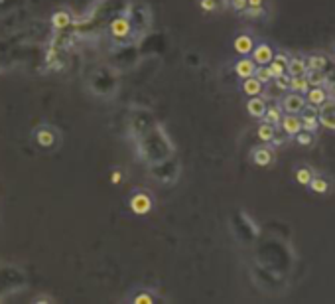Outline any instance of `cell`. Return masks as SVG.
Masks as SVG:
<instances>
[{
    "label": "cell",
    "instance_id": "cell-1",
    "mask_svg": "<svg viewBox=\"0 0 335 304\" xmlns=\"http://www.w3.org/2000/svg\"><path fill=\"white\" fill-rule=\"evenodd\" d=\"M28 289V275L16 265L0 267V298L12 296Z\"/></svg>",
    "mask_w": 335,
    "mask_h": 304
},
{
    "label": "cell",
    "instance_id": "cell-2",
    "mask_svg": "<svg viewBox=\"0 0 335 304\" xmlns=\"http://www.w3.org/2000/svg\"><path fill=\"white\" fill-rule=\"evenodd\" d=\"M24 40L22 38H8L0 40V71L12 67L22 60V51H24Z\"/></svg>",
    "mask_w": 335,
    "mask_h": 304
},
{
    "label": "cell",
    "instance_id": "cell-3",
    "mask_svg": "<svg viewBox=\"0 0 335 304\" xmlns=\"http://www.w3.org/2000/svg\"><path fill=\"white\" fill-rule=\"evenodd\" d=\"M308 105L306 101V95H302V93H296V91H290V93H286L282 99H280V107H282L284 113L288 115H300L304 111V107Z\"/></svg>",
    "mask_w": 335,
    "mask_h": 304
},
{
    "label": "cell",
    "instance_id": "cell-4",
    "mask_svg": "<svg viewBox=\"0 0 335 304\" xmlns=\"http://www.w3.org/2000/svg\"><path fill=\"white\" fill-rule=\"evenodd\" d=\"M302 117H300V121H302V128L304 130H309V132H316L318 127L322 125L320 123V109L316 107V105H306L304 107V111H302Z\"/></svg>",
    "mask_w": 335,
    "mask_h": 304
},
{
    "label": "cell",
    "instance_id": "cell-5",
    "mask_svg": "<svg viewBox=\"0 0 335 304\" xmlns=\"http://www.w3.org/2000/svg\"><path fill=\"white\" fill-rule=\"evenodd\" d=\"M34 139H36V144L41 146V148H53V146H55V142H57V139H59V135L55 132V128L44 125V127L36 128Z\"/></svg>",
    "mask_w": 335,
    "mask_h": 304
},
{
    "label": "cell",
    "instance_id": "cell-6",
    "mask_svg": "<svg viewBox=\"0 0 335 304\" xmlns=\"http://www.w3.org/2000/svg\"><path fill=\"white\" fill-rule=\"evenodd\" d=\"M130 210L136 214V216H146L150 210H152V198L144 192H138L130 198Z\"/></svg>",
    "mask_w": 335,
    "mask_h": 304
},
{
    "label": "cell",
    "instance_id": "cell-7",
    "mask_svg": "<svg viewBox=\"0 0 335 304\" xmlns=\"http://www.w3.org/2000/svg\"><path fill=\"white\" fill-rule=\"evenodd\" d=\"M253 58H255L257 65H270L272 60H274V51L268 44H258L253 50Z\"/></svg>",
    "mask_w": 335,
    "mask_h": 304
},
{
    "label": "cell",
    "instance_id": "cell-8",
    "mask_svg": "<svg viewBox=\"0 0 335 304\" xmlns=\"http://www.w3.org/2000/svg\"><path fill=\"white\" fill-rule=\"evenodd\" d=\"M280 128L284 130V135H288V137H296L298 132L302 130V121H300V117H298V115H288V113H286V117H282Z\"/></svg>",
    "mask_w": 335,
    "mask_h": 304
},
{
    "label": "cell",
    "instance_id": "cell-9",
    "mask_svg": "<svg viewBox=\"0 0 335 304\" xmlns=\"http://www.w3.org/2000/svg\"><path fill=\"white\" fill-rule=\"evenodd\" d=\"M320 123H322V127L335 130V103L325 101L320 107Z\"/></svg>",
    "mask_w": 335,
    "mask_h": 304
},
{
    "label": "cell",
    "instance_id": "cell-10",
    "mask_svg": "<svg viewBox=\"0 0 335 304\" xmlns=\"http://www.w3.org/2000/svg\"><path fill=\"white\" fill-rule=\"evenodd\" d=\"M130 22L124 18V16H120V18H115L113 22H111V34L115 36L116 40H122V38H127L130 34Z\"/></svg>",
    "mask_w": 335,
    "mask_h": 304
},
{
    "label": "cell",
    "instance_id": "cell-11",
    "mask_svg": "<svg viewBox=\"0 0 335 304\" xmlns=\"http://www.w3.org/2000/svg\"><path fill=\"white\" fill-rule=\"evenodd\" d=\"M266 103H264V99L258 95V97H250L248 99V103H246V111H248V115L250 117H255V119H262L264 117V113H266Z\"/></svg>",
    "mask_w": 335,
    "mask_h": 304
},
{
    "label": "cell",
    "instance_id": "cell-12",
    "mask_svg": "<svg viewBox=\"0 0 335 304\" xmlns=\"http://www.w3.org/2000/svg\"><path fill=\"white\" fill-rule=\"evenodd\" d=\"M233 46H235V51L241 53V55H248V53H253V50H255V42H253L250 36H246V34L237 36L235 42H233Z\"/></svg>",
    "mask_w": 335,
    "mask_h": 304
},
{
    "label": "cell",
    "instance_id": "cell-13",
    "mask_svg": "<svg viewBox=\"0 0 335 304\" xmlns=\"http://www.w3.org/2000/svg\"><path fill=\"white\" fill-rule=\"evenodd\" d=\"M306 101H308L309 105L322 107L323 103L327 101V91L323 87H309V91L306 93Z\"/></svg>",
    "mask_w": 335,
    "mask_h": 304
},
{
    "label": "cell",
    "instance_id": "cell-14",
    "mask_svg": "<svg viewBox=\"0 0 335 304\" xmlns=\"http://www.w3.org/2000/svg\"><path fill=\"white\" fill-rule=\"evenodd\" d=\"M255 62L253 60H239L235 64V73L241 77V79H248V77L255 75Z\"/></svg>",
    "mask_w": 335,
    "mask_h": 304
},
{
    "label": "cell",
    "instance_id": "cell-15",
    "mask_svg": "<svg viewBox=\"0 0 335 304\" xmlns=\"http://www.w3.org/2000/svg\"><path fill=\"white\" fill-rule=\"evenodd\" d=\"M262 81H258L257 77H248V79H243V91H245L248 97H258L262 93Z\"/></svg>",
    "mask_w": 335,
    "mask_h": 304
},
{
    "label": "cell",
    "instance_id": "cell-16",
    "mask_svg": "<svg viewBox=\"0 0 335 304\" xmlns=\"http://www.w3.org/2000/svg\"><path fill=\"white\" fill-rule=\"evenodd\" d=\"M288 73L290 75H306L308 73V62L304 58H290V62H288Z\"/></svg>",
    "mask_w": 335,
    "mask_h": 304
},
{
    "label": "cell",
    "instance_id": "cell-17",
    "mask_svg": "<svg viewBox=\"0 0 335 304\" xmlns=\"http://www.w3.org/2000/svg\"><path fill=\"white\" fill-rule=\"evenodd\" d=\"M309 81L306 75H292V81H290V91H296V93H302L306 95L309 91Z\"/></svg>",
    "mask_w": 335,
    "mask_h": 304
},
{
    "label": "cell",
    "instance_id": "cell-18",
    "mask_svg": "<svg viewBox=\"0 0 335 304\" xmlns=\"http://www.w3.org/2000/svg\"><path fill=\"white\" fill-rule=\"evenodd\" d=\"M253 160L258 166H268L274 160V154H272L270 148H257L253 152Z\"/></svg>",
    "mask_w": 335,
    "mask_h": 304
},
{
    "label": "cell",
    "instance_id": "cell-19",
    "mask_svg": "<svg viewBox=\"0 0 335 304\" xmlns=\"http://www.w3.org/2000/svg\"><path fill=\"white\" fill-rule=\"evenodd\" d=\"M52 24L55 30H65V28H69L71 26V16H69V12H55L52 18Z\"/></svg>",
    "mask_w": 335,
    "mask_h": 304
},
{
    "label": "cell",
    "instance_id": "cell-20",
    "mask_svg": "<svg viewBox=\"0 0 335 304\" xmlns=\"http://www.w3.org/2000/svg\"><path fill=\"white\" fill-rule=\"evenodd\" d=\"M257 135H258V139L262 140V142H272L274 135H276V127L270 125V123H262V125L258 127Z\"/></svg>",
    "mask_w": 335,
    "mask_h": 304
},
{
    "label": "cell",
    "instance_id": "cell-21",
    "mask_svg": "<svg viewBox=\"0 0 335 304\" xmlns=\"http://www.w3.org/2000/svg\"><path fill=\"white\" fill-rule=\"evenodd\" d=\"M306 62H308L309 71H325V65H327V60L323 55H316V53L306 58Z\"/></svg>",
    "mask_w": 335,
    "mask_h": 304
},
{
    "label": "cell",
    "instance_id": "cell-22",
    "mask_svg": "<svg viewBox=\"0 0 335 304\" xmlns=\"http://www.w3.org/2000/svg\"><path fill=\"white\" fill-rule=\"evenodd\" d=\"M262 119H264V123H270L274 127H278V125L282 123V111H280L278 107H268Z\"/></svg>",
    "mask_w": 335,
    "mask_h": 304
},
{
    "label": "cell",
    "instance_id": "cell-23",
    "mask_svg": "<svg viewBox=\"0 0 335 304\" xmlns=\"http://www.w3.org/2000/svg\"><path fill=\"white\" fill-rule=\"evenodd\" d=\"M306 77H308V81H309V85H311V87H323V85H325V81H327V77H325L323 71H309V69H308Z\"/></svg>",
    "mask_w": 335,
    "mask_h": 304
},
{
    "label": "cell",
    "instance_id": "cell-24",
    "mask_svg": "<svg viewBox=\"0 0 335 304\" xmlns=\"http://www.w3.org/2000/svg\"><path fill=\"white\" fill-rule=\"evenodd\" d=\"M311 180H313V174H311V170L308 166H302V168L296 170V182L300 186H309Z\"/></svg>",
    "mask_w": 335,
    "mask_h": 304
},
{
    "label": "cell",
    "instance_id": "cell-25",
    "mask_svg": "<svg viewBox=\"0 0 335 304\" xmlns=\"http://www.w3.org/2000/svg\"><path fill=\"white\" fill-rule=\"evenodd\" d=\"M308 188L311 192H316V194H325V192L329 190V184H327V180H323V178L313 176V180L309 182Z\"/></svg>",
    "mask_w": 335,
    "mask_h": 304
},
{
    "label": "cell",
    "instance_id": "cell-26",
    "mask_svg": "<svg viewBox=\"0 0 335 304\" xmlns=\"http://www.w3.org/2000/svg\"><path fill=\"white\" fill-rule=\"evenodd\" d=\"M255 77H257L258 81H262V83H268L270 79H274L270 71V65H258L257 69H255Z\"/></svg>",
    "mask_w": 335,
    "mask_h": 304
},
{
    "label": "cell",
    "instance_id": "cell-27",
    "mask_svg": "<svg viewBox=\"0 0 335 304\" xmlns=\"http://www.w3.org/2000/svg\"><path fill=\"white\" fill-rule=\"evenodd\" d=\"M296 142L300 144V146H309L311 142H313V132H309V130H300L296 135Z\"/></svg>",
    "mask_w": 335,
    "mask_h": 304
},
{
    "label": "cell",
    "instance_id": "cell-28",
    "mask_svg": "<svg viewBox=\"0 0 335 304\" xmlns=\"http://www.w3.org/2000/svg\"><path fill=\"white\" fill-rule=\"evenodd\" d=\"M290 81H292V75L288 73H284V75L280 77H274V85L280 89V91H290Z\"/></svg>",
    "mask_w": 335,
    "mask_h": 304
},
{
    "label": "cell",
    "instance_id": "cell-29",
    "mask_svg": "<svg viewBox=\"0 0 335 304\" xmlns=\"http://www.w3.org/2000/svg\"><path fill=\"white\" fill-rule=\"evenodd\" d=\"M270 71H272V75H274V77H280V75H284V73L288 71V65L282 64V62H276V60H272Z\"/></svg>",
    "mask_w": 335,
    "mask_h": 304
},
{
    "label": "cell",
    "instance_id": "cell-30",
    "mask_svg": "<svg viewBox=\"0 0 335 304\" xmlns=\"http://www.w3.org/2000/svg\"><path fill=\"white\" fill-rule=\"evenodd\" d=\"M243 14L248 18H260V16H264V8L262 6H246Z\"/></svg>",
    "mask_w": 335,
    "mask_h": 304
},
{
    "label": "cell",
    "instance_id": "cell-31",
    "mask_svg": "<svg viewBox=\"0 0 335 304\" xmlns=\"http://www.w3.org/2000/svg\"><path fill=\"white\" fill-rule=\"evenodd\" d=\"M134 302H136V304H142V302L150 304V302H154V298H152V294H150V292H138V294L134 296Z\"/></svg>",
    "mask_w": 335,
    "mask_h": 304
},
{
    "label": "cell",
    "instance_id": "cell-32",
    "mask_svg": "<svg viewBox=\"0 0 335 304\" xmlns=\"http://www.w3.org/2000/svg\"><path fill=\"white\" fill-rule=\"evenodd\" d=\"M248 6V0H231V8L235 12H243Z\"/></svg>",
    "mask_w": 335,
    "mask_h": 304
},
{
    "label": "cell",
    "instance_id": "cell-33",
    "mask_svg": "<svg viewBox=\"0 0 335 304\" xmlns=\"http://www.w3.org/2000/svg\"><path fill=\"white\" fill-rule=\"evenodd\" d=\"M199 4H201V8L207 10V12H213V10L217 8V2H215V0H201Z\"/></svg>",
    "mask_w": 335,
    "mask_h": 304
},
{
    "label": "cell",
    "instance_id": "cell-34",
    "mask_svg": "<svg viewBox=\"0 0 335 304\" xmlns=\"http://www.w3.org/2000/svg\"><path fill=\"white\" fill-rule=\"evenodd\" d=\"M120 180H122V174H120L118 170H116V172H113V176H111V182H113V184H118Z\"/></svg>",
    "mask_w": 335,
    "mask_h": 304
},
{
    "label": "cell",
    "instance_id": "cell-35",
    "mask_svg": "<svg viewBox=\"0 0 335 304\" xmlns=\"http://www.w3.org/2000/svg\"><path fill=\"white\" fill-rule=\"evenodd\" d=\"M248 6H262V0H248Z\"/></svg>",
    "mask_w": 335,
    "mask_h": 304
}]
</instances>
